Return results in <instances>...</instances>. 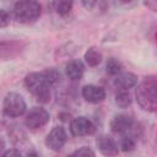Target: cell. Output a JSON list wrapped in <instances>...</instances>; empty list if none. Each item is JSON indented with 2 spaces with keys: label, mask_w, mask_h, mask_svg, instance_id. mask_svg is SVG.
<instances>
[{
  "label": "cell",
  "mask_w": 157,
  "mask_h": 157,
  "mask_svg": "<svg viewBox=\"0 0 157 157\" xmlns=\"http://www.w3.org/2000/svg\"><path fill=\"white\" fill-rule=\"evenodd\" d=\"M120 147L124 152H130L135 148V140L134 137L131 136H125L123 140H121V144H120Z\"/></svg>",
  "instance_id": "ac0fdd59"
},
{
  "label": "cell",
  "mask_w": 157,
  "mask_h": 157,
  "mask_svg": "<svg viewBox=\"0 0 157 157\" xmlns=\"http://www.w3.org/2000/svg\"><path fill=\"white\" fill-rule=\"evenodd\" d=\"M83 98L90 103H99L105 98V91L96 85H87L82 88Z\"/></svg>",
  "instance_id": "9c48e42d"
},
{
  "label": "cell",
  "mask_w": 157,
  "mask_h": 157,
  "mask_svg": "<svg viewBox=\"0 0 157 157\" xmlns=\"http://www.w3.org/2000/svg\"><path fill=\"white\" fill-rule=\"evenodd\" d=\"M120 1H121L123 4H128V2H130L131 0H120Z\"/></svg>",
  "instance_id": "d4e9b609"
},
{
  "label": "cell",
  "mask_w": 157,
  "mask_h": 157,
  "mask_svg": "<svg viewBox=\"0 0 157 157\" xmlns=\"http://www.w3.org/2000/svg\"><path fill=\"white\" fill-rule=\"evenodd\" d=\"M72 155H74V156H94V152H93L90 147L83 146V147L76 150L75 152H72Z\"/></svg>",
  "instance_id": "ffe728a7"
},
{
  "label": "cell",
  "mask_w": 157,
  "mask_h": 157,
  "mask_svg": "<svg viewBox=\"0 0 157 157\" xmlns=\"http://www.w3.org/2000/svg\"><path fill=\"white\" fill-rule=\"evenodd\" d=\"M66 75L70 80H80L83 75V71H85V66L82 64L81 60H71L66 64Z\"/></svg>",
  "instance_id": "7c38bea8"
},
{
  "label": "cell",
  "mask_w": 157,
  "mask_h": 157,
  "mask_svg": "<svg viewBox=\"0 0 157 157\" xmlns=\"http://www.w3.org/2000/svg\"><path fill=\"white\" fill-rule=\"evenodd\" d=\"M144 5L151 11L157 10V0H144Z\"/></svg>",
  "instance_id": "44dd1931"
},
{
  "label": "cell",
  "mask_w": 157,
  "mask_h": 157,
  "mask_svg": "<svg viewBox=\"0 0 157 157\" xmlns=\"http://www.w3.org/2000/svg\"><path fill=\"white\" fill-rule=\"evenodd\" d=\"M10 23V15L5 10H0V28L6 27Z\"/></svg>",
  "instance_id": "d6986e66"
},
{
  "label": "cell",
  "mask_w": 157,
  "mask_h": 157,
  "mask_svg": "<svg viewBox=\"0 0 157 157\" xmlns=\"http://www.w3.org/2000/svg\"><path fill=\"white\" fill-rule=\"evenodd\" d=\"M66 140H67V135H66L65 129L63 126H55L47 135L45 145L53 151H59L60 148L64 147Z\"/></svg>",
  "instance_id": "8992f818"
},
{
  "label": "cell",
  "mask_w": 157,
  "mask_h": 157,
  "mask_svg": "<svg viewBox=\"0 0 157 157\" xmlns=\"http://www.w3.org/2000/svg\"><path fill=\"white\" fill-rule=\"evenodd\" d=\"M2 155H4V156H6V157H7V156H21V152H20L18 150H15V148H13V150L5 151Z\"/></svg>",
  "instance_id": "603a6c76"
},
{
  "label": "cell",
  "mask_w": 157,
  "mask_h": 157,
  "mask_svg": "<svg viewBox=\"0 0 157 157\" xmlns=\"http://www.w3.org/2000/svg\"><path fill=\"white\" fill-rule=\"evenodd\" d=\"M2 110L6 117L17 118L26 112V102L21 94L16 92H10L4 98Z\"/></svg>",
  "instance_id": "277c9868"
},
{
  "label": "cell",
  "mask_w": 157,
  "mask_h": 157,
  "mask_svg": "<svg viewBox=\"0 0 157 157\" xmlns=\"http://www.w3.org/2000/svg\"><path fill=\"white\" fill-rule=\"evenodd\" d=\"M49 121V113L40 107L32 108L26 115L25 124L29 129H39Z\"/></svg>",
  "instance_id": "5b68a950"
},
{
  "label": "cell",
  "mask_w": 157,
  "mask_h": 157,
  "mask_svg": "<svg viewBox=\"0 0 157 157\" xmlns=\"http://www.w3.org/2000/svg\"><path fill=\"white\" fill-rule=\"evenodd\" d=\"M2 150H4V142L0 140V155L2 153Z\"/></svg>",
  "instance_id": "cb8c5ba5"
},
{
  "label": "cell",
  "mask_w": 157,
  "mask_h": 157,
  "mask_svg": "<svg viewBox=\"0 0 157 157\" xmlns=\"http://www.w3.org/2000/svg\"><path fill=\"white\" fill-rule=\"evenodd\" d=\"M85 60L88 64V66H97L101 64L102 61V54L96 49V48H90L86 53H85Z\"/></svg>",
  "instance_id": "5bb4252c"
},
{
  "label": "cell",
  "mask_w": 157,
  "mask_h": 157,
  "mask_svg": "<svg viewBox=\"0 0 157 157\" xmlns=\"http://www.w3.org/2000/svg\"><path fill=\"white\" fill-rule=\"evenodd\" d=\"M96 142H97L98 150L105 156H114V155H118L119 152L117 142L108 136H99Z\"/></svg>",
  "instance_id": "8fae6325"
},
{
  "label": "cell",
  "mask_w": 157,
  "mask_h": 157,
  "mask_svg": "<svg viewBox=\"0 0 157 157\" xmlns=\"http://www.w3.org/2000/svg\"><path fill=\"white\" fill-rule=\"evenodd\" d=\"M13 13L21 23L34 22L40 15V4L37 0H20L15 4Z\"/></svg>",
  "instance_id": "3957f363"
},
{
  "label": "cell",
  "mask_w": 157,
  "mask_h": 157,
  "mask_svg": "<svg viewBox=\"0 0 157 157\" xmlns=\"http://www.w3.org/2000/svg\"><path fill=\"white\" fill-rule=\"evenodd\" d=\"M115 103L120 108H126L131 104V96L128 92V90H120L115 94Z\"/></svg>",
  "instance_id": "2e32d148"
},
{
  "label": "cell",
  "mask_w": 157,
  "mask_h": 157,
  "mask_svg": "<svg viewBox=\"0 0 157 157\" xmlns=\"http://www.w3.org/2000/svg\"><path fill=\"white\" fill-rule=\"evenodd\" d=\"M25 85L27 90L33 93L39 102L48 103L50 101V86L47 83L42 72L28 74L25 78Z\"/></svg>",
  "instance_id": "7a4b0ae2"
},
{
  "label": "cell",
  "mask_w": 157,
  "mask_h": 157,
  "mask_svg": "<svg viewBox=\"0 0 157 157\" xmlns=\"http://www.w3.org/2000/svg\"><path fill=\"white\" fill-rule=\"evenodd\" d=\"M134 125V120L130 115H126V114H119V115H115L112 121H110V130L113 132H117V134H121V132H125L128 130H130Z\"/></svg>",
  "instance_id": "ba28073f"
},
{
  "label": "cell",
  "mask_w": 157,
  "mask_h": 157,
  "mask_svg": "<svg viewBox=\"0 0 157 157\" xmlns=\"http://www.w3.org/2000/svg\"><path fill=\"white\" fill-rule=\"evenodd\" d=\"M42 74H43V76H44V78H45L47 83H48L50 87L55 86V85L60 81V72H59L55 67H48V69L43 70Z\"/></svg>",
  "instance_id": "9a60e30c"
},
{
  "label": "cell",
  "mask_w": 157,
  "mask_h": 157,
  "mask_svg": "<svg viewBox=\"0 0 157 157\" xmlns=\"http://www.w3.org/2000/svg\"><path fill=\"white\" fill-rule=\"evenodd\" d=\"M137 83V76L131 72H119L114 78V86L119 90H129Z\"/></svg>",
  "instance_id": "30bf717a"
},
{
  "label": "cell",
  "mask_w": 157,
  "mask_h": 157,
  "mask_svg": "<svg viewBox=\"0 0 157 157\" xmlns=\"http://www.w3.org/2000/svg\"><path fill=\"white\" fill-rule=\"evenodd\" d=\"M81 2H82V5H83L85 9H87V10H92V9L94 7L97 0H81Z\"/></svg>",
  "instance_id": "7402d4cb"
},
{
  "label": "cell",
  "mask_w": 157,
  "mask_h": 157,
  "mask_svg": "<svg viewBox=\"0 0 157 157\" xmlns=\"http://www.w3.org/2000/svg\"><path fill=\"white\" fill-rule=\"evenodd\" d=\"M139 105L147 112H155L157 108V81L155 76L144 78L135 92Z\"/></svg>",
  "instance_id": "6da1fadb"
},
{
  "label": "cell",
  "mask_w": 157,
  "mask_h": 157,
  "mask_svg": "<svg viewBox=\"0 0 157 157\" xmlns=\"http://www.w3.org/2000/svg\"><path fill=\"white\" fill-rule=\"evenodd\" d=\"M70 131L74 136H85L94 132V125L85 117L75 118L70 124Z\"/></svg>",
  "instance_id": "52a82bcc"
},
{
  "label": "cell",
  "mask_w": 157,
  "mask_h": 157,
  "mask_svg": "<svg viewBox=\"0 0 157 157\" xmlns=\"http://www.w3.org/2000/svg\"><path fill=\"white\" fill-rule=\"evenodd\" d=\"M74 1L72 0H53V7L56 13L60 16H66L72 10Z\"/></svg>",
  "instance_id": "4fadbf2b"
},
{
  "label": "cell",
  "mask_w": 157,
  "mask_h": 157,
  "mask_svg": "<svg viewBox=\"0 0 157 157\" xmlns=\"http://www.w3.org/2000/svg\"><path fill=\"white\" fill-rule=\"evenodd\" d=\"M105 69H107V72L110 74V75H118L121 69H123V65L121 63L115 59V58H110L108 61H107V65H105Z\"/></svg>",
  "instance_id": "e0dca14e"
}]
</instances>
